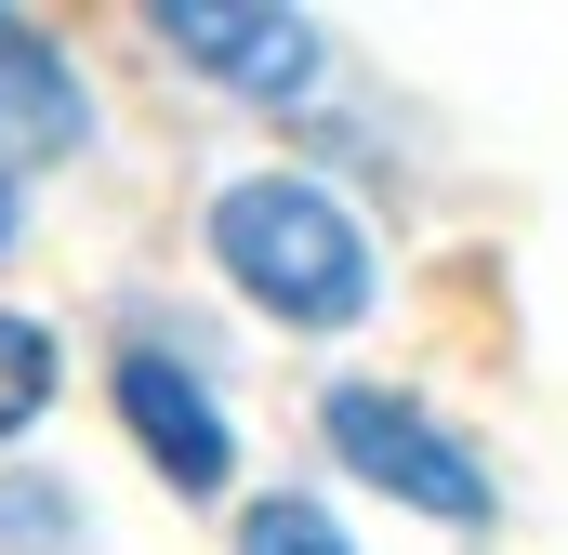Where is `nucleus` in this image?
I'll list each match as a JSON object with an SVG mask.
<instances>
[{
    "mask_svg": "<svg viewBox=\"0 0 568 555\" xmlns=\"http://www.w3.org/2000/svg\"><path fill=\"white\" fill-rule=\"evenodd\" d=\"M212 265L291 331H357L371 317V225L304 172H239L212 199Z\"/></svg>",
    "mask_w": 568,
    "mask_h": 555,
    "instance_id": "f257e3e1",
    "label": "nucleus"
},
{
    "mask_svg": "<svg viewBox=\"0 0 568 555\" xmlns=\"http://www.w3.org/2000/svg\"><path fill=\"white\" fill-rule=\"evenodd\" d=\"M331 423V450L384 490V503H410V516H449V529H489V463L424 411V397H397V384H331L317 397Z\"/></svg>",
    "mask_w": 568,
    "mask_h": 555,
    "instance_id": "f03ea898",
    "label": "nucleus"
},
{
    "mask_svg": "<svg viewBox=\"0 0 568 555\" xmlns=\"http://www.w3.org/2000/svg\"><path fill=\"white\" fill-rule=\"evenodd\" d=\"M120 423L145 436V463H159V490H185V503H212L225 476H239V436H225V397L185 371V357H159L133 344L120 357Z\"/></svg>",
    "mask_w": 568,
    "mask_h": 555,
    "instance_id": "7ed1b4c3",
    "label": "nucleus"
},
{
    "mask_svg": "<svg viewBox=\"0 0 568 555\" xmlns=\"http://www.w3.org/2000/svg\"><path fill=\"white\" fill-rule=\"evenodd\" d=\"M159 40H172L199 80H239V93H265V107H291V93L317 80V27L278 13V0H159Z\"/></svg>",
    "mask_w": 568,
    "mask_h": 555,
    "instance_id": "20e7f679",
    "label": "nucleus"
},
{
    "mask_svg": "<svg viewBox=\"0 0 568 555\" xmlns=\"http://www.w3.org/2000/svg\"><path fill=\"white\" fill-rule=\"evenodd\" d=\"M80 145H93L80 67H67L27 13H0V172H13V159H80Z\"/></svg>",
    "mask_w": 568,
    "mask_h": 555,
    "instance_id": "39448f33",
    "label": "nucleus"
},
{
    "mask_svg": "<svg viewBox=\"0 0 568 555\" xmlns=\"http://www.w3.org/2000/svg\"><path fill=\"white\" fill-rule=\"evenodd\" d=\"M80 543V490L67 476H0V555H67Z\"/></svg>",
    "mask_w": 568,
    "mask_h": 555,
    "instance_id": "423d86ee",
    "label": "nucleus"
},
{
    "mask_svg": "<svg viewBox=\"0 0 568 555\" xmlns=\"http://www.w3.org/2000/svg\"><path fill=\"white\" fill-rule=\"evenodd\" d=\"M40 411H53V331L0 304V436H27Z\"/></svg>",
    "mask_w": 568,
    "mask_h": 555,
    "instance_id": "0eeeda50",
    "label": "nucleus"
},
{
    "mask_svg": "<svg viewBox=\"0 0 568 555\" xmlns=\"http://www.w3.org/2000/svg\"><path fill=\"white\" fill-rule=\"evenodd\" d=\"M239 555H357V543H344V529H331L304 490H265V503L239 516Z\"/></svg>",
    "mask_w": 568,
    "mask_h": 555,
    "instance_id": "6e6552de",
    "label": "nucleus"
},
{
    "mask_svg": "<svg viewBox=\"0 0 568 555\" xmlns=\"http://www.w3.org/2000/svg\"><path fill=\"white\" fill-rule=\"evenodd\" d=\"M0 252H13V172H0Z\"/></svg>",
    "mask_w": 568,
    "mask_h": 555,
    "instance_id": "1a4fd4ad",
    "label": "nucleus"
}]
</instances>
